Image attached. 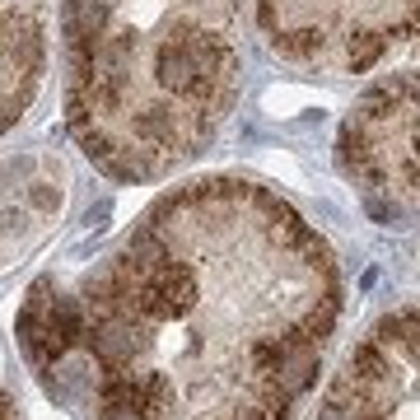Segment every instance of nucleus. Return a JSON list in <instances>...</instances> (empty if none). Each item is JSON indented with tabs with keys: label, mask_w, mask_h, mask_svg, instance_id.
Wrapping results in <instances>:
<instances>
[{
	"label": "nucleus",
	"mask_w": 420,
	"mask_h": 420,
	"mask_svg": "<svg viewBox=\"0 0 420 420\" xmlns=\"http://www.w3.org/2000/svg\"><path fill=\"white\" fill-rule=\"evenodd\" d=\"M309 420H420V304L378 318Z\"/></svg>",
	"instance_id": "nucleus-5"
},
{
	"label": "nucleus",
	"mask_w": 420,
	"mask_h": 420,
	"mask_svg": "<svg viewBox=\"0 0 420 420\" xmlns=\"http://www.w3.org/2000/svg\"><path fill=\"white\" fill-rule=\"evenodd\" d=\"M336 168L383 215H420V70L378 79L336 131Z\"/></svg>",
	"instance_id": "nucleus-4"
},
{
	"label": "nucleus",
	"mask_w": 420,
	"mask_h": 420,
	"mask_svg": "<svg viewBox=\"0 0 420 420\" xmlns=\"http://www.w3.org/2000/svg\"><path fill=\"white\" fill-rule=\"evenodd\" d=\"M253 0H66V126L117 182L192 164L243 89Z\"/></svg>",
	"instance_id": "nucleus-2"
},
{
	"label": "nucleus",
	"mask_w": 420,
	"mask_h": 420,
	"mask_svg": "<svg viewBox=\"0 0 420 420\" xmlns=\"http://www.w3.org/2000/svg\"><path fill=\"white\" fill-rule=\"evenodd\" d=\"M47 75V10L43 0H5V126L33 108Z\"/></svg>",
	"instance_id": "nucleus-6"
},
{
	"label": "nucleus",
	"mask_w": 420,
	"mask_h": 420,
	"mask_svg": "<svg viewBox=\"0 0 420 420\" xmlns=\"http://www.w3.org/2000/svg\"><path fill=\"white\" fill-rule=\"evenodd\" d=\"M5 420H19V411H14V397H10V411H5Z\"/></svg>",
	"instance_id": "nucleus-7"
},
{
	"label": "nucleus",
	"mask_w": 420,
	"mask_h": 420,
	"mask_svg": "<svg viewBox=\"0 0 420 420\" xmlns=\"http://www.w3.org/2000/svg\"><path fill=\"white\" fill-rule=\"evenodd\" d=\"M336 322L327 238L262 182L201 177L70 289H28L19 346L84 420H289Z\"/></svg>",
	"instance_id": "nucleus-1"
},
{
	"label": "nucleus",
	"mask_w": 420,
	"mask_h": 420,
	"mask_svg": "<svg viewBox=\"0 0 420 420\" xmlns=\"http://www.w3.org/2000/svg\"><path fill=\"white\" fill-rule=\"evenodd\" d=\"M253 28L271 56L327 75L420 61V0H253Z\"/></svg>",
	"instance_id": "nucleus-3"
}]
</instances>
